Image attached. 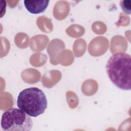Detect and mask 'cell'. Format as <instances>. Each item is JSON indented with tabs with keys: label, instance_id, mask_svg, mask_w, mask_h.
Here are the masks:
<instances>
[{
	"label": "cell",
	"instance_id": "cell-1",
	"mask_svg": "<svg viewBox=\"0 0 131 131\" xmlns=\"http://www.w3.org/2000/svg\"><path fill=\"white\" fill-rule=\"evenodd\" d=\"M106 71L111 82L122 90L131 89V56L119 52L114 54L106 64Z\"/></svg>",
	"mask_w": 131,
	"mask_h": 131
},
{
	"label": "cell",
	"instance_id": "cell-2",
	"mask_svg": "<svg viewBox=\"0 0 131 131\" xmlns=\"http://www.w3.org/2000/svg\"><path fill=\"white\" fill-rule=\"evenodd\" d=\"M18 107L30 117H37L42 114L48 106L47 97L43 92L36 87L22 90L17 99Z\"/></svg>",
	"mask_w": 131,
	"mask_h": 131
},
{
	"label": "cell",
	"instance_id": "cell-3",
	"mask_svg": "<svg viewBox=\"0 0 131 131\" xmlns=\"http://www.w3.org/2000/svg\"><path fill=\"white\" fill-rule=\"evenodd\" d=\"M1 126L4 131H30L33 122L30 116L19 108L12 107L4 112Z\"/></svg>",
	"mask_w": 131,
	"mask_h": 131
},
{
	"label": "cell",
	"instance_id": "cell-4",
	"mask_svg": "<svg viewBox=\"0 0 131 131\" xmlns=\"http://www.w3.org/2000/svg\"><path fill=\"white\" fill-rule=\"evenodd\" d=\"M49 1H24L27 10L31 14H37L44 12L47 8Z\"/></svg>",
	"mask_w": 131,
	"mask_h": 131
},
{
	"label": "cell",
	"instance_id": "cell-5",
	"mask_svg": "<svg viewBox=\"0 0 131 131\" xmlns=\"http://www.w3.org/2000/svg\"><path fill=\"white\" fill-rule=\"evenodd\" d=\"M122 10L127 14H130L131 12V2L128 0L121 1L120 3Z\"/></svg>",
	"mask_w": 131,
	"mask_h": 131
}]
</instances>
